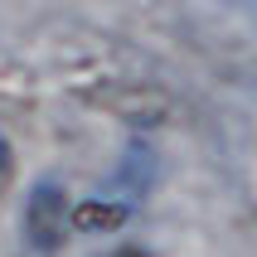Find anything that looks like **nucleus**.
Returning <instances> with one entry per match:
<instances>
[{"label": "nucleus", "mask_w": 257, "mask_h": 257, "mask_svg": "<svg viewBox=\"0 0 257 257\" xmlns=\"http://www.w3.org/2000/svg\"><path fill=\"white\" fill-rule=\"evenodd\" d=\"M63 214H68L63 189H58L54 180H39L34 194H29V204H25V233H29V243L49 252V247L63 238Z\"/></svg>", "instance_id": "1"}]
</instances>
